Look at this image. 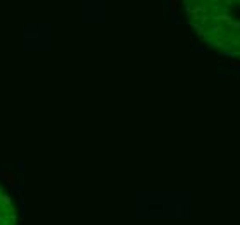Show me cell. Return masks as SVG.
I'll return each instance as SVG.
<instances>
[{
    "instance_id": "obj_1",
    "label": "cell",
    "mask_w": 240,
    "mask_h": 225,
    "mask_svg": "<svg viewBox=\"0 0 240 225\" xmlns=\"http://www.w3.org/2000/svg\"><path fill=\"white\" fill-rule=\"evenodd\" d=\"M0 225H17L16 204L2 185H0Z\"/></svg>"
}]
</instances>
